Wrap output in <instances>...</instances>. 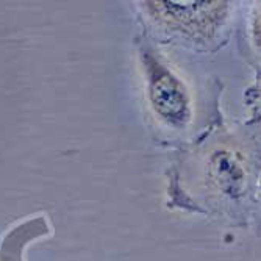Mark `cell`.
Instances as JSON below:
<instances>
[{"mask_svg": "<svg viewBox=\"0 0 261 261\" xmlns=\"http://www.w3.org/2000/svg\"><path fill=\"white\" fill-rule=\"evenodd\" d=\"M147 11L166 29L210 42L224 27L227 2H146Z\"/></svg>", "mask_w": 261, "mask_h": 261, "instance_id": "cell-3", "label": "cell"}, {"mask_svg": "<svg viewBox=\"0 0 261 261\" xmlns=\"http://www.w3.org/2000/svg\"><path fill=\"white\" fill-rule=\"evenodd\" d=\"M146 97L153 117L166 130L183 132L193 121V99L186 83L155 52L142 54Z\"/></svg>", "mask_w": 261, "mask_h": 261, "instance_id": "cell-1", "label": "cell"}, {"mask_svg": "<svg viewBox=\"0 0 261 261\" xmlns=\"http://www.w3.org/2000/svg\"><path fill=\"white\" fill-rule=\"evenodd\" d=\"M250 166L246 155L240 147L231 146L230 142H221L213 146L206 152L203 160L202 181L211 199L221 203L240 205L249 199L250 185Z\"/></svg>", "mask_w": 261, "mask_h": 261, "instance_id": "cell-2", "label": "cell"}]
</instances>
